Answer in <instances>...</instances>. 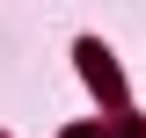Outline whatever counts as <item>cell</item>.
Wrapping results in <instances>:
<instances>
[{
	"mask_svg": "<svg viewBox=\"0 0 146 138\" xmlns=\"http://www.w3.org/2000/svg\"><path fill=\"white\" fill-rule=\"evenodd\" d=\"M80 66H88L95 87H102V102H124V87H117V73H110V51H102V44H80Z\"/></svg>",
	"mask_w": 146,
	"mask_h": 138,
	"instance_id": "obj_1",
	"label": "cell"
}]
</instances>
